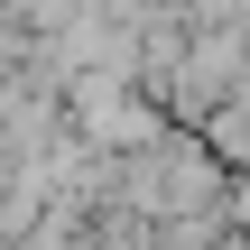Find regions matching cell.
Segmentation results:
<instances>
[{
	"label": "cell",
	"instance_id": "obj_1",
	"mask_svg": "<svg viewBox=\"0 0 250 250\" xmlns=\"http://www.w3.org/2000/svg\"><path fill=\"white\" fill-rule=\"evenodd\" d=\"M186 130L213 148V167H250V102H241V93H213Z\"/></svg>",
	"mask_w": 250,
	"mask_h": 250
}]
</instances>
